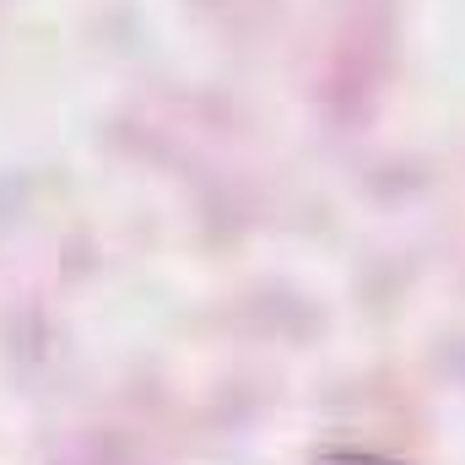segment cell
<instances>
[{"mask_svg": "<svg viewBox=\"0 0 465 465\" xmlns=\"http://www.w3.org/2000/svg\"><path fill=\"white\" fill-rule=\"evenodd\" d=\"M325 465H390V460H373V455H341V460H325Z\"/></svg>", "mask_w": 465, "mask_h": 465, "instance_id": "obj_1", "label": "cell"}]
</instances>
